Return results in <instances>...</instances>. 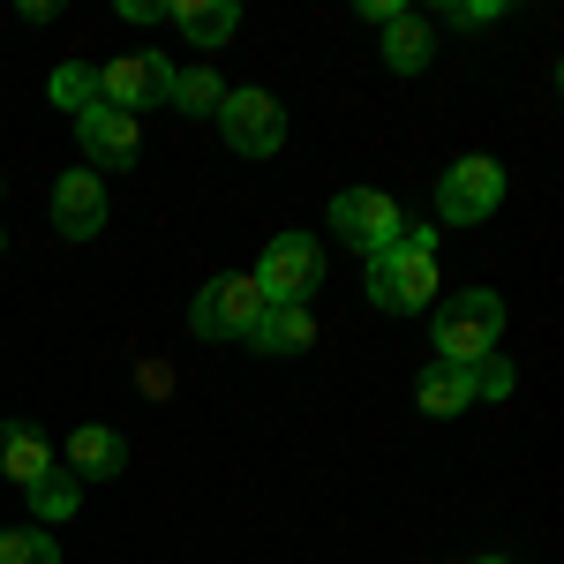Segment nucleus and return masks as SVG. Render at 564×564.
I'll use <instances>...</instances> for the list:
<instances>
[{
    "label": "nucleus",
    "mask_w": 564,
    "mask_h": 564,
    "mask_svg": "<svg viewBox=\"0 0 564 564\" xmlns=\"http://www.w3.org/2000/svg\"><path fill=\"white\" fill-rule=\"evenodd\" d=\"M497 332H505V302H497L489 286H467L459 302L436 308V361H459V369H475V361H489Z\"/></svg>",
    "instance_id": "nucleus-1"
},
{
    "label": "nucleus",
    "mask_w": 564,
    "mask_h": 564,
    "mask_svg": "<svg viewBox=\"0 0 564 564\" xmlns=\"http://www.w3.org/2000/svg\"><path fill=\"white\" fill-rule=\"evenodd\" d=\"M263 286L249 279V271H218V279H204V294H196V308H188V332L196 339H249L263 324Z\"/></svg>",
    "instance_id": "nucleus-2"
},
{
    "label": "nucleus",
    "mask_w": 564,
    "mask_h": 564,
    "mask_svg": "<svg viewBox=\"0 0 564 564\" xmlns=\"http://www.w3.org/2000/svg\"><path fill=\"white\" fill-rule=\"evenodd\" d=\"M263 286V302H302L324 286V241L316 234H279V241H263V263L249 271Z\"/></svg>",
    "instance_id": "nucleus-3"
},
{
    "label": "nucleus",
    "mask_w": 564,
    "mask_h": 564,
    "mask_svg": "<svg viewBox=\"0 0 564 564\" xmlns=\"http://www.w3.org/2000/svg\"><path fill=\"white\" fill-rule=\"evenodd\" d=\"M369 302L391 308V316H414V308L436 302V257H422V249H377L369 257Z\"/></svg>",
    "instance_id": "nucleus-4"
},
{
    "label": "nucleus",
    "mask_w": 564,
    "mask_h": 564,
    "mask_svg": "<svg viewBox=\"0 0 564 564\" xmlns=\"http://www.w3.org/2000/svg\"><path fill=\"white\" fill-rule=\"evenodd\" d=\"M218 135H226V151H241V159H271V151L286 143V106H279L271 90H226V98H218Z\"/></svg>",
    "instance_id": "nucleus-5"
},
{
    "label": "nucleus",
    "mask_w": 564,
    "mask_h": 564,
    "mask_svg": "<svg viewBox=\"0 0 564 564\" xmlns=\"http://www.w3.org/2000/svg\"><path fill=\"white\" fill-rule=\"evenodd\" d=\"M505 204V166L497 159H452L444 181H436V218L444 226H475Z\"/></svg>",
    "instance_id": "nucleus-6"
},
{
    "label": "nucleus",
    "mask_w": 564,
    "mask_h": 564,
    "mask_svg": "<svg viewBox=\"0 0 564 564\" xmlns=\"http://www.w3.org/2000/svg\"><path fill=\"white\" fill-rule=\"evenodd\" d=\"M332 234L347 249H361V257H377V249H391L406 234V218H399V204H391L384 188H339L332 196Z\"/></svg>",
    "instance_id": "nucleus-7"
},
{
    "label": "nucleus",
    "mask_w": 564,
    "mask_h": 564,
    "mask_svg": "<svg viewBox=\"0 0 564 564\" xmlns=\"http://www.w3.org/2000/svg\"><path fill=\"white\" fill-rule=\"evenodd\" d=\"M98 98L121 106V113H151V106H174V68L159 53H113L98 68Z\"/></svg>",
    "instance_id": "nucleus-8"
},
{
    "label": "nucleus",
    "mask_w": 564,
    "mask_h": 564,
    "mask_svg": "<svg viewBox=\"0 0 564 564\" xmlns=\"http://www.w3.org/2000/svg\"><path fill=\"white\" fill-rule=\"evenodd\" d=\"M76 143H84L90 174H129L135 159H143V129H135V113L106 106V98L76 113Z\"/></svg>",
    "instance_id": "nucleus-9"
},
{
    "label": "nucleus",
    "mask_w": 564,
    "mask_h": 564,
    "mask_svg": "<svg viewBox=\"0 0 564 564\" xmlns=\"http://www.w3.org/2000/svg\"><path fill=\"white\" fill-rule=\"evenodd\" d=\"M98 226H106V181L76 166V174L53 181V234L61 241H98Z\"/></svg>",
    "instance_id": "nucleus-10"
},
{
    "label": "nucleus",
    "mask_w": 564,
    "mask_h": 564,
    "mask_svg": "<svg viewBox=\"0 0 564 564\" xmlns=\"http://www.w3.org/2000/svg\"><path fill=\"white\" fill-rule=\"evenodd\" d=\"M121 467H129V444H121V430L84 422V430L68 436V475H76V481H113Z\"/></svg>",
    "instance_id": "nucleus-11"
},
{
    "label": "nucleus",
    "mask_w": 564,
    "mask_h": 564,
    "mask_svg": "<svg viewBox=\"0 0 564 564\" xmlns=\"http://www.w3.org/2000/svg\"><path fill=\"white\" fill-rule=\"evenodd\" d=\"M414 406L436 414V422H452V414H467V406H475V377H467L459 361H430V369L414 377Z\"/></svg>",
    "instance_id": "nucleus-12"
},
{
    "label": "nucleus",
    "mask_w": 564,
    "mask_h": 564,
    "mask_svg": "<svg viewBox=\"0 0 564 564\" xmlns=\"http://www.w3.org/2000/svg\"><path fill=\"white\" fill-rule=\"evenodd\" d=\"M45 467H53V444L31 422H0V475L15 481V489H31Z\"/></svg>",
    "instance_id": "nucleus-13"
},
{
    "label": "nucleus",
    "mask_w": 564,
    "mask_h": 564,
    "mask_svg": "<svg viewBox=\"0 0 564 564\" xmlns=\"http://www.w3.org/2000/svg\"><path fill=\"white\" fill-rule=\"evenodd\" d=\"M308 339H316V316H308L302 302H271V308H263V324L249 332V347H257V354H302Z\"/></svg>",
    "instance_id": "nucleus-14"
},
{
    "label": "nucleus",
    "mask_w": 564,
    "mask_h": 564,
    "mask_svg": "<svg viewBox=\"0 0 564 564\" xmlns=\"http://www.w3.org/2000/svg\"><path fill=\"white\" fill-rule=\"evenodd\" d=\"M181 31H188V45H204V53H218V45L241 31V8L234 0H181V8H166Z\"/></svg>",
    "instance_id": "nucleus-15"
},
{
    "label": "nucleus",
    "mask_w": 564,
    "mask_h": 564,
    "mask_svg": "<svg viewBox=\"0 0 564 564\" xmlns=\"http://www.w3.org/2000/svg\"><path fill=\"white\" fill-rule=\"evenodd\" d=\"M384 68L391 76H422V68H430V31H422L414 15H391L384 23Z\"/></svg>",
    "instance_id": "nucleus-16"
},
{
    "label": "nucleus",
    "mask_w": 564,
    "mask_h": 564,
    "mask_svg": "<svg viewBox=\"0 0 564 564\" xmlns=\"http://www.w3.org/2000/svg\"><path fill=\"white\" fill-rule=\"evenodd\" d=\"M31 505H39V520H76V505H84V481L68 475V467H45L31 481Z\"/></svg>",
    "instance_id": "nucleus-17"
},
{
    "label": "nucleus",
    "mask_w": 564,
    "mask_h": 564,
    "mask_svg": "<svg viewBox=\"0 0 564 564\" xmlns=\"http://www.w3.org/2000/svg\"><path fill=\"white\" fill-rule=\"evenodd\" d=\"M0 564H61V542L45 527H8L0 534Z\"/></svg>",
    "instance_id": "nucleus-18"
},
{
    "label": "nucleus",
    "mask_w": 564,
    "mask_h": 564,
    "mask_svg": "<svg viewBox=\"0 0 564 564\" xmlns=\"http://www.w3.org/2000/svg\"><path fill=\"white\" fill-rule=\"evenodd\" d=\"M218 98H226V90H218L212 68H181L174 76V106L181 113H218Z\"/></svg>",
    "instance_id": "nucleus-19"
},
{
    "label": "nucleus",
    "mask_w": 564,
    "mask_h": 564,
    "mask_svg": "<svg viewBox=\"0 0 564 564\" xmlns=\"http://www.w3.org/2000/svg\"><path fill=\"white\" fill-rule=\"evenodd\" d=\"M53 106H61V113L98 106V68H61V76H53Z\"/></svg>",
    "instance_id": "nucleus-20"
},
{
    "label": "nucleus",
    "mask_w": 564,
    "mask_h": 564,
    "mask_svg": "<svg viewBox=\"0 0 564 564\" xmlns=\"http://www.w3.org/2000/svg\"><path fill=\"white\" fill-rule=\"evenodd\" d=\"M467 377H475V399H505V391H512V369H505V361H475Z\"/></svg>",
    "instance_id": "nucleus-21"
},
{
    "label": "nucleus",
    "mask_w": 564,
    "mask_h": 564,
    "mask_svg": "<svg viewBox=\"0 0 564 564\" xmlns=\"http://www.w3.org/2000/svg\"><path fill=\"white\" fill-rule=\"evenodd\" d=\"M444 15H452V23H497V15H505V0H475V8H444Z\"/></svg>",
    "instance_id": "nucleus-22"
},
{
    "label": "nucleus",
    "mask_w": 564,
    "mask_h": 564,
    "mask_svg": "<svg viewBox=\"0 0 564 564\" xmlns=\"http://www.w3.org/2000/svg\"><path fill=\"white\" fill-rule=\"evenodd\" d=\"M121 15H129V23H159V15H166V0H121Z\"/></svg>",
    "instance_id": "nucleus-23"
},
{
    "label": "nucleus",
    "mask_w": 564,
    "mask_h": 564,
    "mask_svg": "<svg viewBox=\"0 0 564 564\" xmlns=\"http://www.w3.org/2000/svg\"><path fill=\"white\" fill-rule=\"evenodd\" d=\"M475 564H505V557H475Z\"/></svg>",
    "instance_id": "nucleus-24"
},
{
    "label": "nucleus",
    "mask_w": 564,
    "mask_h": 564,
    "mask_svg": "<svg viewBox=\"0 0 564 564\" xmlns=\"http://www.w3.org/2000/svg\"><path fill=\"white\" fill-rule=\"evenodd\" d=\"M0 249H8V234H0Z\"/></svg>",
    "instance_id": "nucleus-25"
}]
</instances>
